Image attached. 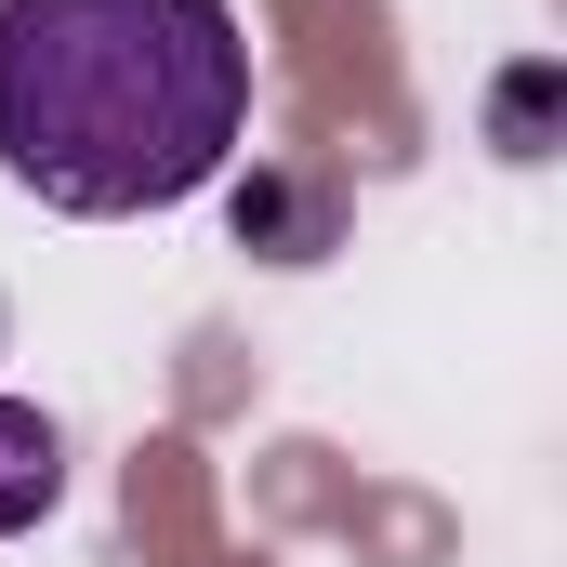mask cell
I'll use <instances>...</instances> for the list:
<instances>
[{
	"mask_svg": "<svg viewBox=\"0 0 567 567\" xmlns=\"http://www.w3.org/2000/svg\"><path fill=\"white\" fill-rule=\"evenodd\" d=\"M53 488H66V435L40 423L27 396H0V542H13V528H40V515H53Z\"/></svg>",
	"mask_w": 567,
	"mask_h": 567,
	"instance_id": "7a4b0ae2",
	"label": "cell"
},
{
	"mask_svg": "<svg viewBox=\"0 0 567 567\" xmlns=\"http://www.w3.org/2000/svg\"><path fill=\"white\" fill-rule=\"evenodd\" d=\"M238 238H290V265H303V251L330 238V212H317V198H278V185H251V198H238Z\"/></svg>",
	"mask_w": 567,
	"mask_h": 567,
	"instance_id": "277c9868",
	"label": "cell"
},
{
	"mask_svg": "<svg viewBox=\"0 0 567 567\" xmlns=\"http://www.w3.org/2000/svg\"><path fill=\"white\" fill-rule=\"evenodd\" d=\"M488 133H502V158H555V66H515L502 93H488Z\"/></svg>",
	"mask_w": 567,
	"mask_h": 567,
	"instance_id": "3957f363",
	"label": "cell"
},
{
	"mask_svg": "<svg viewBox=\"0 0 567 567\" xmlns=\"http://www.w3.org/2000/svg\"><path fill=\"white\" fill-rule=\"evenodd\" d=\"M238 133L251 40L225 0H0V172L40 212H172Z\"/></svg>",
	"mask_w": 567,
	"mask_h": 567,
	"instance_id": "6da1fadb",
	"label": "cell"
}]
</instances>
